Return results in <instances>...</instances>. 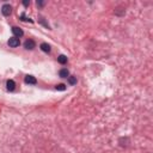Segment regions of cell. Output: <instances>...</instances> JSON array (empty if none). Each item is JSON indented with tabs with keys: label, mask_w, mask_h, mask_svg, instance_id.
Masks as SVG:
<instances>
[{
	"label": "cell",
	"mask_w": 153,
	"mask_h": 153,
	"mask_svg": "<svg viewBox=\"0 0 153 153\" xmlns=\"http://www.w3.org/2000/svg\"><path fill=\"white\" fill-rule=\"evenodd\" d=\"M19 44H20V41H19V38H17V37H11V38L8 39V45L12 47V48L19 47Z\"/></svg>",
	"instance_id": "obj_1"
},
{
	"label": "cell",
	"mask_w": 153,
	"mask_h": 153,
	"mask_svg": "<svg viewBox=\"0 0 153 153\" xmlns=\"http://www.w3.org/2000/svg\"><path fill=\"white\" fill-rule=\"evenodd\" d=\"M35 47H36V43H35L32 39H27V41H25V43H24V48L27 49V50H32Z\"/></svg>",
	"instance_id": "obj_2"
},
{
	"label": "cell",
	"mask_w": 153,
	"mask_h": 153,
	"mask_svg": "<svg viewBox=\"0 0 153 153\" xmlns=\"http://www.w3.org/2000/svg\"><path fill=\"white\" fill-rule=\"evenodd\" d=\"M1 12H2V14L4 16H10L11 14V12H12V7L10 6V5H4L2 7H1Z\"/></svg>",
	"instance_id": "obj_3"
},
{
	"label": "cell",
	"mask_w": 153,
	"mask_h": 153,
	"mask_svg": "<svg viewBox=\"0 0 153 153\" xmlns=\"http://www.w3.org/2000/svg\"><path fill=\"white\" fill-rule=\"evenodd\" d=\"M12 32H13V35H14V37H20V36H23V30L20 29V27H18V26H13L12 27Z\"/></svg>",
	"instance_id": "obj_4"
},
{
	"label": "cell",
	"mask_w": 153,
	"mask_h": 153,
	"mask_svg": "<svg viewBox=\"0 0 153 153\" xmlns=\"http://www.w3.org/2000/svg\"><path fill=\"white\" fill-rule=\"evenodd\" d=\"M25 82H26V84H32V85H35V84L37 82V80H36V78L32 76V75H26V76H25Z\"/></svg>",
	"instance_id": "obj_5"
},
{
	"label": "cell",
	"mask_w": 153,
	"mask_h": 153,
	"mask_svg": "<svg viewBox=\"0 0 153 153\" xmlns=\"http://www.w3.org/2000/svg\"><path fill=\"white\" fill-rule=\"evenodd\" d=\"M6 85H7V90H8V91H13V90L16 88V82H14L13 80H8Z\"/></svg>",
	"instance_id": "obj_6"
},
{
	"label": "cell",
	"mask_w": 153,
	"mask_h": 153,
	"mask_svg": "<svg viewBox=\"0 0 153 153\" xmlns=\"http://www.w3.org/2000/svg\"><path fill=\"white\" fill-rule=\"evenodd\" d=\"M59 74H60L61 78H68V76H69V72H68V69H66V68L61 69Z\"/></svg>",
	"instance_id": "obj_7"
},
{
	"label": "cell",
	"mask_w": 153,
	"mask_h": 153,
	"mask_svg": "<svg viewBox=\"0 0 153 153\" xmlns=\"http://www.w3.org/2000/svg\"><path fill=\"white\" fill-rule=\"evenodd\" d=\"M41 49H42L44 53H49V51H50V45L47 44V43H42V44H41Z\"/></svg>",
	"instance_id": "obj_8"
},
{
	"label": "cell",
	"mask_w": 153,
	"mask_h": 153,
	"mask_svg": "<svg viewBox=\"0 0 153 153\" xmlns=\"http://www.w3.org/2000/svg\"><path fill=\"white\" fill-rule=\"evenodd\" d=\"M57 61H59L61 65H65V63L67 62V56H65V55H60V56L57 57Z\"/></svg>",
	"instance_id": "obj_9"
},
{
	"label": "cell",
	"mask_w": 153,
	"mask_h": 153,
	"mask_svg": "<svg viewBox=\"0 0 153 153\" xmlns=\"http://www.w3.org/2000/svg\"><path fill=\"white\" fill-rule=\"evenodd\" d=\"M68 81H69L71 85H74L76 82V78L75 76H68Z\"/></svg>",
	"instance_id": "obj_10"
},
{
	"label": "cell",
	"mask_w": 153,
	"mask_h": 153,
	"mask_svg": "<svg viewBox=\"0 0 153 153\" xmlns=\"http://www.w3.org/2000/svg\"><path fill=\"white\" fill-rule=\"evenodd\" d=\"M55 88H56V90H60V91H63V90H66V86H65L63 84H59V85L55 86Z\"/></svg>",
	"instance_id": "obj_11"
},
{
	"label": "cell",
	"mask_w": 153,
	"mask_h": 153,
	"mask_svg": "<svg viewBox=\"0 0 153 153\" xmlns=\"http://www.w3.org/2000/svg\"><path fill=\"white\" fill-rule=\"evenodd\" d=\"M23 4H24V5H25V6H27V5H29V4H30V2H29V1H24V2H23Z\"/></svg>",
	"instance_id": "obj_12"
}]
</instances>
